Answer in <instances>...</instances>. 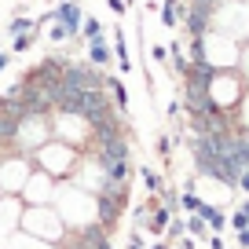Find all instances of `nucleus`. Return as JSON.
I'll return each mask as SVG.
<instances>
[{"instance_id":"a211bd4d","label":"nucleus","mask_w":249,"mask_h":249,"mask_svg":"<svg viewBox=\"0 0 249 249\" xmlns=\"http://www.w3.org/2000/svg\"><path fill=\"white\" fill-rule=\"evenodd\" d=\"M165 231H169V238H179L187 227H183V220H169V227H165Z\"/></svg>"},{"instance_id":"0eeeda50","label":"nucleus","mask_w":249,"mask_h":249,"mask_svg":"<svg viewBox=\"0 0 249 249\" xmlns=\"http://www.w3.org/2000/svg\"><path fill=\"white\" fill-rule=\"evenodd\" d=\"M77 37L85 40V44H88V40H95V37H103V22H99L95 15H85V22H81V33H77Z\"/></svg>"},{"instance_id":"9b49d317","label":"nucleus","mask_w":249,"mask_h":249,"mask_svg":"<svg viewBox=\"0 0 249 249\" xmlns=\"http://www.w3.org/2000/svg\"><path fill=\"white\" fill-rule=\"evenodd\" d=\"M33 40H37V30H33V33H18V37H11L8 52L11 55H22V52H30V48H33Z\"/></svg>"},{"instance_id":"f03ea898","label":"nucleus","mask_w":249,"mask_h":249,"mask_svg":"<svg viewBox=\"0 0 249 249\" xmlns=\"http://www.w3.org/2000/svg\"><path fill=\"white\" fill-rule=\"evenodd\" d=\"M59 81H62V88H66V92H88V88H103V85H107V73H103L99 66H92V62H73V59H66Z\"/></svg>"},{"instance_id":"5701e85b","label":"nucleus","mask_w":249,"mask_h":249,"mask_svg":"<svg viewBox=\"0 0 249 249\" xmlns=\"http://www.w3.org/2000/svg\"><path fill=\"white\" fill-rule=\"evenodd\" d=\"M128 249H143V238L136 231H132V238H128Z\"/></svg>"},{"instance_id":"aec40b11","label":"nucleus","mask_w":249,"mask_h":249,"mask_svg":"<svg viewBox=\"0 0 249 249\" xmlns=\"http://www.w3.org/2000/svg\"><path fill=\"white\" fill-rule=\"evenodd\" d=\"M169 150H172V140H169V136H161V140H158V154L169 158Z\"/></svg>"},{"instance_id":"dca6fc26","label":"nucleus","mask_w":249,"mask_h":249,"mask_svg":"<svg viewBox=\"0 0 249 249\" xmlns=\"http://www.w3.org/2000/svg\"><path fill=\"white\" fill-rule=\"evenodd\" d=\"M179 205H183L187 213H198V205H202V198H198V195H191V191H183V195H179Z\"/></svg>"},{"instance_id":"6ab92c4d","label":"nucleus","mask_w":249,"mask_h":249,"mask_svg":"<svg viewBox=\"0 0 249 249\" xmlns=\"http://www.w3.org/2000/svg\"><path fill=\"white\" fill-rule=\"evenodd\" d=\"M150 59H154V62H165V59H169V52H165V44H154V48H150Z\"/></svg>"},{"instance_id":"b1692460","label":"nucleus","mask_w":249,"mask_h":249,"mask_svg":"<svg viewBox=\"0 0 249 249\" xmlns=\"http://www.w3.org/2000/svg\"><path fill=\"white\" fill-rule=\"evenodd\" d=\"M238 246L249 249V227H242V231H238Z\"/></svg>"},{"instance_id":"9d476101","label":"nucleus","mask_w":249,"mask_h":249,"mask_svg":"<svg viewBox=\"0 0 249 249\" xmlns=\"http://www.w3.org/2000/svg\"><path fill=\"white\" fill-rule=\"evenodd\" d=\"M33 30H40V26L33 22V18H26V15H15V18L8 22V33H11V37H18V33H33Z\"/></svg>"},{"instance_id":"4be33fe9","label":"nucleus","mask_w":249,"mask_h":249,"mask_svg":"<svg viewBox=\"0 0 249 249\" xmlns=\"http://www.w3.org/2000/svg\"><path fill=\"white\" fill-rule=\"evenodd\" d=\"M11 59H15V55H11V52H0V73H4V70H8V66H11Z\"/></svg>"},{"instance_id":"393cba45","label":"nucleus","mask_w":249,"mask_h":249,"mask_svg":"<svg viewBox=\"0 0 249 249\" xmlns=\"http://www.w3.org/2000/svg\"><path fill=\"white\" fill-rule=\"evenodd\" d=\"M150 249H169V242H158V246H150Z\"/></svg>"},{"instance_id":"20e7f679","label":"nucleus","mask_w":249,"mask_h":249,"mask_svg":"<svg viewBox=\"0 0 249 249\" xmlns=\"http://www.w3.org/2000/svg\"><path fill=\"white\" fill-rule=\"evenodd\" d=\"M110 59H114V48L107 44V37H95V40H88V62L92 66H110Z\"/></svg>"},{"instance_id":"39448f33","label":"nucleus","mask_w":249,"mask_h":249,"mask_svg":"<svg viewBox=\"0 0 249 249\" xmlns=\"http://www.w3.org/2000/svg\"><path fill=\"white\" fill-rule=\"evenodd\" d=\"M103 88H107V92H110V99H114V107H117V110H121V114H124V110H128V92H124L121 77H114V73H107V85H103Z\"/></svg>"},{"instance_id":"f8f14e48","label":"nucleus","mask_w":249,"mask_h":249,"mask_svg":"<svg viewBox=\"0 0 249 249\" xmlns=\"http://www.w3.org/2000/svg\"><path fill=\"white\" fill-rule=\"evenodd\" d=\"M176 18H179V0H165L161 4V26H176Z\"/></svg>"},{"instance_id":"f3484780","label":"nucleus","mask_w":249,"mask_h":249,"mask_svg":"<svg viewBox=\"0 0 249 249\" xmlns=\"http://www.w3.org/2000/svg\"><path fill=\"white\" fill-rule=\"evenodd\" d=\"M48 37H52L55 44H62V40H70V37H66V30H62L59 22H52V26H48Z\"/></svg>"},{"instance_id":"423d86ee","label":"nucleus","mask_w":249,"mask_h":249,"mask_svg":"<svg viewBox=\"0 0 249 249\" xmlns=\"http://www.w3.org/2000/svg\"><path fill=\"white\" fill-rule=\"evenodd\" d=\"M169 220H172V213L165 209V205H154V209H150V220H147V231L161 234L165 227H169Z\"/></svg>"},{"instance_id":"7ed1b4c3","label":"nucleus","mask_w":249,"mask_h":249,"mask_svg":"<svg viewBox=\"0 0 249 249\" xmlns=\"http://www.w3.org/2000/svg\"><path fill=\"white\" fill-rule=\"evenodd\" d=\"M55 22L66 30V37H70V40H77L81 22H85V11H81V4H77V0H62L59 8H55Z\"/></svg>"},{"instance_id":"1a4fd4ad","label":"nucleus","mask_w":249,"mask_h":249,"mask_svg":"<svg viewBox=\"0 0 249 249\" xmlns=\"http://www.w3.org/2000/svg\"><path fill=\"white\" fill-rule=\"evenodd\" d=\"M114 59L121 62V70H132V59H128V48H124V33H114Z\"/></svg>"},{"instance_id":"4468645a","label":"nucleus","mask_w":249,"mask_h":249,"mask_svg":"<svg viewBox=\"0 0 249 249\" xmlns=\"http://www.w3.org/2000/svg\"><path fill=\"white\" fill-rule=\"evenodd\" d=\"M231 227H234V231H242V227H249V202H242V205H238V213H234V216H231Z\"/></svg>"},{"instance_id":"6e6552de","label":"nucleus","mask_w":249,"mask_h":249,"mask_svg":"<svg viewBox=\"0 0 249 249\" xmlns=\"http://www.w3.org/2000/svg\"><path fill=\"white\" fill-rule=\"evenodd\" d=\"M198 216H202L205 220V224H209L213 227V231H224V213H220V209H213V205H198Z\"/></svg>"},{"instance_id":"ddd939ff","label":"nucleus","mask_w":249,"mask_h":249,"mask_svg":"<svg viewBox=\"0 0 249 249\" xmlns=\"http://www.w3.org/2000/svg\"><path fill=\"white\" fill-rule=\"evenodd\" d=\"M143 183H147L150 191H154V195H161V191H165V179L158 176L154 169H143Z\"/></svg>"},{"instance_id":"2eb2a0df","label":"nucleus","mask_w":249,"mask_h":249,"mask_svg":"<svg viewBox=\"0 0 249 249\" xmlns=\"http://www.w3.org/2000/svg\"><path fill=\"white\" fill-rule=\"evenodd\" d=\"M187 234H195V238H205V220L202 216H198V213H195V216H191V220H187Z\"/></svg>"},{"instance_id":"f257e3e1","label":"nucleus","mask_w":249,"mask_h":249,"mask_svg":"<svg viewBox=\"0 0 249 249\" xmlns=\"http://www.w3.org/2000/svg\"><path fill=\"white\" fill-rule=\"evenodd\" d=\"M124 205H128V183H99V195H95V224H103L107 231H114L117 220H121Z\"/></svg>"},{"instance_id":"412c9836","label":"nucleus","mask_w":249,"mask_h":249,"mask_svg":"<svg viewBox=\"0 0 249 249\" xmlns=\"http://www.w3.org/2000/svg\"><path fill=\"white\" fill-rule=\"evenodd\" d=\"M107 4H110V11H114V15H124V8H128L124 0H107Z\"/></svg>"}]
</instances>
